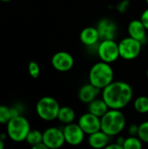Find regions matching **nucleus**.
I'll return each instance as SVG.
<instances>
[{
  "label": "nucleus",
  "instance_id": "nucleus-16",
  "mask_svg": "<svg viewBox=\"0 0 148 149\" xmlns=\"http://www.w3.org/2000/svg\"><path fill=\"white\" fill-rule=\"evenodd\" d=\"M100 89L97 88L91 83L84 85L79 92V98L81 102L89 104L93 100H95L99 94Z\"/></svg>",
  "mask_w": 148,
  "mask_h": 149
},
{
  "label": "nucleus",
  "instance_id": "nucleus-29",
  "mask_svg": "<svg viewBox=\"0 0 148 149\" xmlns=\"http://www.w3.org/2000/svg\"><path fill=\"white\" fill-rule=\"evenodd\" d=\"M4 148V143L2 139H0V149H3Z\"/></svg>",
  "mask_w": 148,
  "mask_h": 149
},
{
  "label": "nucleus",
  "instance_id": "nucleus-2",
  "mask_svg": "<svg viewBox=\"0 0 148 149\" xmlns=\"http://www.w3.org/2000/svg\"><path fill=\"white\" fill-rule=\"evenodd\" d=\"M101 130L110 137L120 134L126 126L125 115L120 109H109L101 118Z\"/></svg>",
  "mask_w": 148,
  "mask_h": 149
},
{
  "label": "nucleus",
  "instance_id": "nucleus-21",
  "mask_svg": "<svg viewBox=\"0 0 148 149\" xmlns=\"http://www.w3.org/2000/svg\"><path fill=\"white\" fill-rule=\"evenodd\" d=\"M134 108L140 113H148V97L140 96L134 100Z\"/></svg>",
  "mask_w": 148,
  "mask_h": 149
},
{
  "label": "nucleus",
  "instance_id": "nucleus-9",
  "mask_svg": "<svg viewBox=\"0 0 148 149\" xmlns=\"http://www.w3.org/2000/svg\"><path fill=\"white\" fill-rule=\"evenodd\" d=\"M65 142L71 146H78L81 144L85 138V132L80 126L76 123H70L65 125L63 129Z\"/></svg>",
  "mask_w": 148,
  "mask_h": 149
},
{
  "label": "nucleus",
  "instance_id": "nucleus-3",
  "mask_svg": "<svg viewBox=\"0 0 148 149\" xmlns=\"http://www.w3.org/2000/svg\"><path fill=\"white\" fill-rule=\"evenodd\" d=\"M114 72L109 63L100 61L94 64L89 72V81L99 89H104L113 81Z\"/></svg>",
  "mask_w": 148,
  "mask_h": 149
},
{
  "label": "nucleus",
  "instance_id": "nucleus-11",
  "mask_svg": "<svg viewBox=\"0 0 148 149\" xmlns=\"http://www.w3.org/2000/svg\"><path fill=\"white\" fill-rule=\"evenodd\" d=\"M52 66L59 72H67L74 65L73 57L67 52H58L51 58Z\"/></svg>",
  "mask_w": 148,
  "mask_h": 149
},
{
  "label": "nucleus",
  "instance_id": "nucleus-8",
  "mask_svg": "<svg viewBox=\"0 0 148 149\" xmlns=\"http://www.w3.org/2000/svg\"><path fill=\"white\" fill-rule=\"evenodd\" d=\"M43 142L50 149L61 148L65 143L63 130L58 127L47 128L43 133Z\"/></svg>",
  "mask_w": 148,
  "mask_h": 149
},
{
  "label": "nucleus",
  "instance_id": "nucleus-18",
  "mask_svg": "<svg viewBox=\"0 0 148 149\" xmlns=\"http://www.w3.org/2000/svg\"><path fill=\"white\" fill-rule=\"evenodd\" d=\"M75 119V112L74 110L70 107H62L59 109L58 115V120L65 124H70L72 123Z\"/></svg>",
  "mask_w": 148,
  "mask_h": 149
},
{
  "label": "nucleus",
  "instance_id": "nucleus-6",
  "mask_svg": "<svg viewBox=\"0 0 148 149\" xmlns=\"http://www.w3.org/2000/svg\"><path fill=\"white\" fill-rule=\"evenodd\" d=\"M142 43L131 37L123 38L119 44L120 57L126 60L136 58L141 52Z\"/></svg>",
  "mask_w": 148,
  "mask_h": 149
},
{
  "label": "nucleus",
  "instance_id": "nucleus-30",
  "mask_svg": "<svg viewBox=\"0 0 148 149\" xmlns=\"http://www.w3.org/2000/svg\"><path fill=\"white\" fill-rule=\"evenodd\" d=\"M2 2H9V1H11V0H0Z\"/></svg>",
  "mask_w": 148,
  "mask_h": 149
},
{
  "label": "nucleus",
  "instance_id": "nucleus-20",
  "mask_svg": "<svg viewBox=\"0 0 148 149\" xmlns=\"http://www.w3.org/2000/svg\"><path fill=\"white\" fill-rule=\"evenodd\" d=\"M142 148V141L138 136H130L125 139L123 143L124 149H140Z\"/></svg>",
  "mask_w": 148,
  "mask_h": 149
},
{
  "label": "nucleus",
  "instance_id": "nucleus-13",
  "mask_svg": "<svg viewBox=\"0 0 148 149\" xmlns=\"http://www.w3.org/2000/svg\"><path fill=\"white\" fill-rule=\"evenodd\" d=\"M147 29L142 23L140 19L132 20L128 24V33L129 37L140 41L141 43L146 39Z\"/></svg>",
  "mask_w": 148,
  "mask_h": 149
},
{
  "label": "nucleus",
  "instance_id": "nucleus-12",
  "mask_svg": "<svg viewBox=\"0 0 148 149\" xmlns=\"http://www.w3.org/2000/svg\"><path fill=\"white\" fill-rule=\"evenodd\" d=\"M97 30L99 35L100 40L106 39H114L116 35V24L110 19L103 18L97 24Z\"/></svg>",
  "mask_w": 148,
  "mask_h": 149
},
{
  "label": "nucleus",
  "instance_id": "nucleus-28",
  "mask_svg": "<svg viewBox=\"0 0 148 149\" xmlns=\"http://www.w3.org/2000/svg\"><path fill=\"white\" fill-rule=\"evenodd\" d=\"M32 148L33 149H48V148H47V147H46V145L42 141V142H40V143L37 144V145L33 146V147H32Z\"/></svg>",
  "mask_w": 148,
  "mask_h": 149
},
{
  "label": "nucleus",
  "instance_id": "nucleus-24",
  "mask_svg": "<svg viewBox=\"0 0 148 149\" xmlns=\"http://www.w3.org/2000/svg\"><path fill=\"white\" fill-rule=\"evenodd\" d=\"M28 72L32 78L37 79L40 74V67L38 64L35 61H31L28 65Z\"/></svg>",
  "mask_w": 148,
  "mask_h": 149
},
{
  "label": "nucleus",
  "instance_id": "nucleus-31",
  "mask_svg": "<svg viewBox=\"0 0 148 149\" xmlns=\"http://www.w3.org/2000/svg\"><path fill=\"white\" fill-rule=\"evenodd\" d=\"M147 78H148V69H147Z\"/></svg>",
  "mask_w": 148,
  "mask_h": 149
},
{
  "label": "nucleus",
  "instance_id": "nucleus-1",
  "mask_svg": "<svg viewBox=\"0 0 148 149\" xmlns=\"http://www.w3.org/2000/svg\"><path fill=\"white\" fill-rule=\"evenodd\" d=\"M133 89L124 81H115L103 89L102 99L110 109H122L126 107L133 98Z\"/></svg>",
  "mask_w": 148,
  "mask_h": 149
},
{
  "label": "nucleus",
  "instance_id": "nucleus-22",
  "mask_svg": "<svg viewBox=\"0 0 148 149\" xmlns=\"http://www.w3.org/2000/svg\"><path fill=\"white\" fill-rule=\"evenodd\" d=\"M11 118L10 108L6 106L0 105V124H7Z\"/></svg>",
  "mask_w": 148,
  "mask_h": 149
},
{
  "label": "nucleus",
  "instance_id": "nucleus-10",
  "mask_svg": "<svg viewBox=\"0 0 148 149\" xmlns=\"http://www.w3.org/2000/svg\"><path fill=\"white\" fill-rule=\"evenodd\" d=\"M78 124L80 126L85 134L88 135L101 130L100 118L91 113L90 112L81 115Z\"/></svg>",
  "mask_w": 148,
  "mask_h": 149
},
{
  "label": "nucleus",
  "instance_id": "nucleus-27",
  "mask_svg": "<svg viewBox=\"0 0 148 149\" xmlns=\"http://www.w3.org/2000/svg\"><path fill=\"white\" fill-rule=\"evenodd\" d=\"M106 149H124L123 148V147H122L120 144H119L118 142H115V143H113V144H108V145L106 147Z\"/></svg>",
  "mask_w": 148,
  "mask_h": 149
},
{
  "label": "nucleus",
  "instance_id": "nucleus-32",
  "mask_svg": "<svg viewBox=\"0 0 148 149\" xmlns=\"http://www.w3.org/2000/svg\"><path fill=\"white\" fill-rule=\"evenodd\" d=\"M146 1H147V4H148V0H146Z\"/></svg>",
  "mask_w": 148,
  "mask_h": 149
},
{
  "label": "nucleus",
  "instance_id": "nucleus-23",
  "mask_svg": "<svg viewBox=\"0 0 148 149\" xmlns=\"http://www.w3.org/2000/svg\"><path fill=\"white\" fill-rule=\"evenodd\" d=\"M138 137L141 140L142 142L148 143V120L139 125Z\"/></svg>",
  "mask_w": 148,
  "mask_h": 149
},
{
  "label": "nucleus",
  "instance_id": "nucleus-17",
  "mask_svg": "<svg viewBox=\"0 0 148 149\" xmlns=\"http://www.w3.org/2000/svg\"><path fill=\"white\" fill-rule=\"evenodd\" d=\"M110 108L103 99H95L89 103L88 110L91 113L101 118Z\"/></svg>",
  "mask_w": 148,
  "mask_h": 149
},
{
  "label": "nucleus",
  "instance_id": "nucleus-26",
  "mask_svg": "<svg viewBox=\"0 0 148 149\" xmlns=\"http://www.w3.org/2000/svg\"><path fill=\"white\" fill-rule=\"evenodd\" d=\"M129 134L132 136H138V131H139V126L137 125H132L129 127Z\"/></svg>",
  "mask_w": 148,
  "mask_h": 149
},
{
  "label": "nucleus",
  "instance_id": "nucleus-25",
  "mask_svg": "<svg viewBox=\"0 0 148 149\" xmlns=\"http://www.w3.org/2000/svg\"><path fill=\"white\" fill-rule=\"evenodd\" d=\"M140 20L142 21V23L144 24V25L148 30V9L143 11V13L140 17Z\"/></svg>",
  "mask_w": 148,
  "mask_h": 149
},
{
  "label": "nucleus",
  "instance_id": "nucleus-15",
  "mask_svg": "<svg viewBox=\"0 0 148 149\" xmlns=\"http://www.w3.org/2000/svg\"><path fill=\"white\" fill-rule=\"evenodd\" d=\"M81 42L86 46H92L96 45L99 38V35L96 27H85L84 28L79 35Z\"/></svg>",
  "mask_w": 148,
  "mask_h": 149
},
{
  "label": "nucleus",
  "instance_id": "nucleus-7",
  "mask_svg": "<svg viewBox=\"0 0 148 149\" xmlns=\"http://www.w3.org/2000/svg\"><path fill=\"white\" fill-rule=\"evenodd\" d=\"M98 54L101 61L106 63H113L120 58L119 44L114 39L101 40L98 47Z\"/></svg>",
  "mask_w": 148,
  "mask_h": 149
},
{
  "label": "nucleus",
  "instance_id": "nucleus-19",
  "mask_svg": "<svg viewBox=\"0 0 148 149\" xmlns=\"http://www.w3.org/2000/svg\"><path fill=\"white\" fill-rule=\"evenodd\" d=\"M25 141L31 145V147L40 143L43 141V133H41L38 130H30L29 134H27V137L25 139Z\"/></svg>",
  "mask_w": 148,
  "mask_h": 149
},
{
  "label": "nucleus",
  "instance_id": "nucleus-4",
  "mask_svg": "<svg viewBox=\"0 0 148 149\" xmlns=\"http://www.w3.org/2000/svg\"><path fill=\"white\" fill-rule=\"evenodd\" d=\"M7 125V135L15 142H22L25 141L27 134L31 130V126L26 118L17 115L11 118Z\"/></svg>",
  "mask_w": 148,
  "mask_h": 149
},
{
  "label": "nucleus",
  "instance_id": "nucleus-5",
  "mask_svg": "<svg viewBox=\"0 0 148 149\" xmlns=\"http://www.w3.org/2000/svg\"><path fill=\"white\" fill-rule=\"evenodd\" d=\"M60 106L52 97L45 96L41 98L36 105V112L39 118L46 121L58 119Z\"/></svg>",
  "mask_w": 148,
  "mask_h": 149
},
{
  "label": "nucleus",
  "instance_id": "nucleus-14",
  "mask_svg": "<svg viewBox=\"0 0 148 149\" xmlns=\"http://www.w3.org/2000/svg\"><path fill=\"white\" fill-rule=\"evenodd\" d=\"M109 141L110 136L102 130L89 134L88 137V144L93 148H106V147L109 144Z\"/></svg>",
  "mask_w": 148,
  "mask_h": 149
}]
</instances>
